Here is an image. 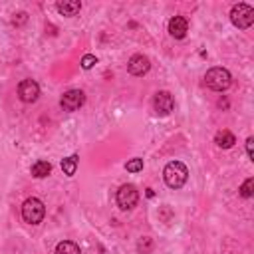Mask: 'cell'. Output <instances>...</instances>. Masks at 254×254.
Returning a JSON list of instances; mask_svg holds the SVG:
<instances>
[{
  "instance_id": "1",
  "label": "cell",
  "mask_w": 254,
  "mask_h": 254,
  "mask_svg": "<svg viewBox=\"0 0 254 254\" xmlns=\"http://www.w3.org/2000/svg\"><path fill=\"white\" fill-rule=\"evenodd\" d=\"M187 177H189V171L181 161L167 163V167L163 171V179H165L167 187H171V189H181L187 183Z\"/></svg>"
},
{
  "instance_id": "2",
  "label": "cell",
  "mask_w": 254,
  "mask_h": 254,
  "mask_svg": "<svg viewBox=\"0 0 254 254\" xmlns=\"http://www.w3.org/2000/svg\"><path fill=\"white\" fill-rule=\"evenodd\" d=\"M204 83H206V87H210L214 91H224L232 83V75L224 67H210L204 73Z\"/></svg>"
},
{
  "instance_id": "3",
  "label": "cell",
  "mask_w": 254,
  "mask_h": 254,
  "mask_svg": "<svg viewBox=\"0 0 254 254\" xmlns=\"http://www.w3.org/2000/svg\"><path fill=\"white\" fill-rule=\"evenodd\" d=\"M44 214H46V208H44V202L40 198H34L32 196V198L24 200V204H22V218L26 222L40 224L42 218H44Z\"/></svg>"
},
{
  "instance_id": "4",
  "label": "cell",
  "mask_w": 254,
  "mask_h": 254,
  "mask_svg": "<svg viewBox=\"0 0 254 254\" xmlns=\"http://www.w3.org/2000/svg\"><path fill=\"white\" fill-rule=\"evenodd\" d=\"M230 20H232V24H234L236 28H240V30L250 28L252 22H254V10H252V6H248V4H236V6H232V10H230Z\"/></svg>"
},
{
  "instance_id": "5",
  "label": "cell",
  "mask_w": 254,
  "mask_h": 254,
  "mask_svg": "<svg viewBox=\"0 0 254 254\" xmlns=\"http://www.w3.org/2000/svg\"><path fill=\"white\" fill-rule=\"evenodd\" d=\"M139 200V192L135 189V185H123L117 190V204L121 210H131Z\"/></svg>"
},
{
  "instance_id": "6",
  "label": "cell",
  "mask_w": 254,
  "mask_h": 254,
  "mask_svg": "<svg viewBox=\"0 0 254 254\" xmlns=\"http://www.w3.org/2000/svg\"><path fill=\"white\" fill-rule=\"evenodd\" d=\"M85 101V93L81 89H69L62 95L60 105L64 107V111H77Z\"/></svg>"
},
{
  "instance_id": "7",
  "label": "cell",
  "mask_w": 254,
  "mask_h": 254,
  "mask_svg": "<svg viewBox=\"0 0 254 254\" xmlns=\"http://www.w3.org/2000/svg\"><path fill=\"white\" fill-rule=\"evenodd\" d=\"M153 107H155L157 115H169L175 107V99L169 91H157L155 99H153Z\"/></svg>"
},
{
  "instance_id": "8",
  "label": "cell",
  "mask_w": 254,
  "mask_h": 254,
  "mask_svg": "<svg viewBox=\"0 0 254 254\" xmlns=\"http://www.w3.org/2000/svg\"><path fill=\"white\" fill-rule=\"evenodd\" d=\"M18 95L22 101L26 103H34L40 95V85L34 81V79H22L20 85H18Z\"/></svg>"
},
{
  "instance_id": "9",
  "label": "cell",
  "mask_w": 254,
  "mask_h": 254,
  "mask_svg": "<svg viewBox=\"0 0 254 254\" xmlns=\"http://www.w3.org/2000/svg\"><path fill=\"white\" fill-rule=\"evenodd\" d=\"M149 67H151V62H149V58L143 56V54L133 56V58L129 60V64H127V69H129L131 75H145V73L149 71Z\"/></svg>"
},
{
  "instance_id": "10",
  "label": "cell",
  "mask_w": 254,
  "mask_h": 254,
  "mask_svg": "<svg viewBox=\"0 0 254 254\" xmlns=\"http://www.w3.org/2000/svg\"><path fill=\"white\" fill-rule=\"evenodd\" d=\"M187 30H189V24H187V20L183 16H173L169 20V34L173 38H177V40L185 38L187 36Z\"/></svg>"
},
{
  "instance_id": "11",
  "label": "cell",
  "mask_w": 254,
  "mask_h": 254,
  "mask_svg": "<svg viewBox=\"0 0 254 254\" xmlns=\"http://www.w3.org/2000/svg\"><path fill=\"white\" fill-rule=\"evenodd\" d=\"M81 4L77 0H64V2H58V10L64 14V16H75L79 12Z\"/></svg>"
},
{
  "instance_id": "12",
  "label": "cell",
  "mask_w": 254,
  "mask_h": 254,
  "mask_svg": "<svg viewBox=\"0 0 254 254\" xmlns=\"http://www.w3.org/2000/svg\"><path fill=\"white\" fill-rule=\"evenodd\" d=\"M214 143H216L218 147H222V149H228V147H232V145L236 143V137H234L230 131L222 129V131H218V133H216V137H214Z\"/></svg>"
},
{
  "instance_id": "13",
  "label": "cell",
  "mask_w": 254,
  "mask_h": 254,
  "mask_svg": "<svg viewBox=\"0 0 254 254\" xmlns=\"http://www.w3.org/2000/svg\"><path fill=\"white\" fill-rule=\"evenodd\" d=\"M52 173V165L48 163V161H36L34 165H32V175L36 177V179H44V177H48Z\"/></svg>"
},
{
  "instance_id": "14",
  "label": "cell",
  "mask_w": 254,
  "mask_h": 254,
  "mask_svg": "<svg viewBox=\"0 0 254 254\" xmlns=\"http://www.w3.org/2000/svg\"><path fill=\"white\" fill-rule=\"evenodd\" d=\"M56 254H81L79 252V246L71 240H64L56 246Z\"/></svg>"
},
{
  "instance_id": "15",
  "label": "cell",
  "mask_w": 254,
  "mask_h": 254,
  "mask_svg": "<svg viewBox=\"0 0 254 254\" xmlns=\"http://www.w3.org/2000/svg\"><path fill=\"white\" fill-rule=\"evenodd\" d=\"M75 169H77V155H69L62 161V171L67 175V177H73L75 175Z\"/></svg>"
},
{
  "instance_id": "16",
  "label": "cell",
  "mask_w": 254,
  "mask_h": 254,
  "mask_svg": "<svg viewBox=\"0 0 254 254\" xmlns=\"http://www.w3.org/2000/svg\"><path fill=\"white\" fill-rule=\"evenodd\" d=\"M240 194H242L244 198H250V196L254 194V179H252V177L246 179V181L242 183V187H240Z\"/></svg>"
},
{
  "instance_id": "17",
  "label": "cell",
  "mask_w": 254,
  "mask_h": 254,
  "mask_svg": "<svg viewBox=\"0 0 254 254\" xmlns=\"http://www.w3.org/2000/svg\"><path fill=\"white\" fill-rule=\"evenodd\" d=\"M125 169H127L129 173H139V171H143V159L135 157V159L127 161V163H125Z\"/></svg>"
},
{
  "instance_id": "18",
  "label": "cell",
  "mask_w": 254,
  "mask_h": 254,
  "mask_svg": "<svg viewBox=\"0 0 254 254\" xmlns=\"http://www.w3.org/2000/svg\"><path fill=\"white\" fill-rule=\"evenodd\" d=\"M93 64H97V58H95L93 54H85V56L81 58V67H83V69L93 67Z\"/></svg>"
},
{
  "instance_id": "19",
  "label": "cell",
  "mask_w": 254,
  "mask_h": 254,
  "mask_svg": "<svg viewBox=\"0 0 254 254\" xmlns=\"http://www.w3.org/2000/svg\"><path fill=\"white\" fill-rule=\"evenodd\" d=\"M149 250H151V240H149V238H143V240L139 242V252L145 254V252H149Z\"/></svg>"
},
{
  "instance_id": "20",
  "label": "cell",
  "mask_w": 254,
  "mask_h": 254,
  "mask_svg": "<svg viewBox=\"0 0 254 254\" xmlns=\"http://www.w3.org/2000/svg\"><path fill=\"white\" fill-rule=\"evenodd\" d=\"M246 151H248V157L254 159V139L252 137L246 139Z\"/></svg>"
}]
</instances>
